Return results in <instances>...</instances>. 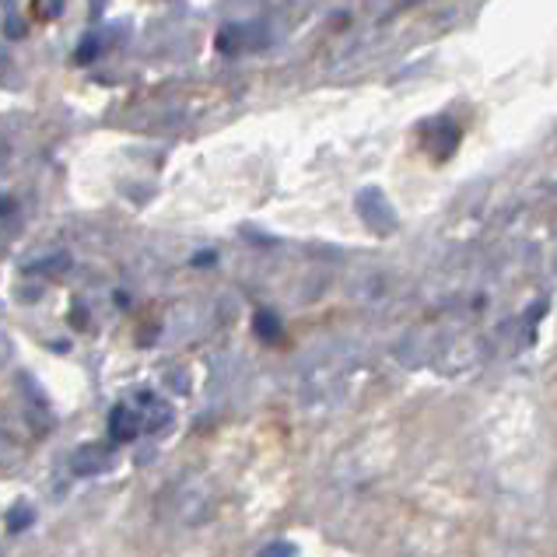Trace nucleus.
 I'll use <instances>...</instances> for the list:
<instances>
[{
	"label": "nucleus",
	"instance_id": "obj_6",
	"mask_svg": "<svg viewBox=\"0 0 557 557\" xmlns=\"http://www.w3.org/2000/svg\"><path fill=\"white\" fill-rule=\"evenodd\" d=\"M260 557H295V547L292 544H270Z\"/></svg>",
	"mask_w": 557,
	"mask_h": 557
},
{
	"label": "nucleus",
	"instance_id": "obj_2",
	"mask_svg": "<svg viewBox=\"0 0 557 557\" xmlns=\"http://www.w3.org/2000/svg\"><path fill=\"white\" fill-rule=\"evenodd\" d=\"M355 211L364 221V228L375 235H393L396 232V207L389 203V197L382 194L379 186H364L355 197Z\"/></svg>",
	"mask_w": 557,
	"mask_h": 557
},
{
	"label": "nucleus",
	"instance_id": "obj_5",
	"mask_svg": "<svg viewBox=\"0 0 557 557\" xmlns=\"http://www.w3.org/2000/svg\"><path fill=\"white\" fill-rule=\"evenodd\" d=\"M32 519H36V516H32V508H28V505L14 508V512L8 516V522H11V530H14V533H22V527H25V522H32Z\"/></svg>",
	"mask_w": 557,
	"mask_h": 557
},
{
	"label": "nucleus",
	"instance_id": "obj_4",
	"mask_svg": "<svg viewBox=\"0 0 557 557\" xmlns=\"http://www.w3.org/2000/svg\"><path fill=\"white\" fill-rule=\"evenodd\" d=\"M252 326H257V333L267 341V344H274L277 341V333H281V320L274 312H257V320H252Z\"/></svg>",
	"mask_w": 557,
	"mask_h": 557
},
{
	"label": "nucleus",
	"instance_id": "obj_7",
	"mask_svg": "<svg viewBox=\"0 0 557 557\" xmlns=\"http://www.w3.org/2000/svg\"><path fill=\"white\" fill-rule=\"evenodd\" d=\"M8 358H11V341H8V333H0V369L8 364Z\"/></svg>",
	"mask_w": 557,
	"mask_h": 557
},
{
	"label": "nucleus",
	"instance_id": "obj_3",
	"mask_svg": "<svg viewBox=\"0 0 557 557\" xmlns=\"http://www.w3.org/2000/svg\"><path fill=\"white\" fill-rule=\"evenodd\" d=\"M109 432H113L116 442H131V438H137L140 432H148V428H145V413L131 410V404H120V407L113 410V418H109Z\"/></svg>",
	"mask_w": 557,
	"mask_h": 557
},
{
	"label": "nucleus",
	"instance_id": "obj_1",
	"mask_svg": "<svg viewBox=\"0 0 557 557\" xmlns=\"http://www.w3.org/2000/svg\"><path fill=\"white\" fill-rule=\"evenodd\" d=\"M172 508H176V519L186 522V527H197V522L211 519V508H214V495L200 476H186V481L176 487L172 495Z\"/></svg>",
	"mask_w": 557,
	"mask_h": 557
}]
</instances>
